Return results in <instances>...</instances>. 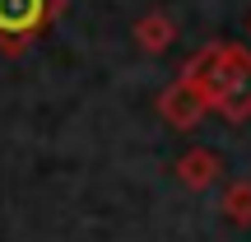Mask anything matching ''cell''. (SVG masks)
<instances>
[{"label":"cell","instance_id":"obj_1","mask_svg":"<svg viewBox=\"0 0 251 242\" xmlns=\"http://www.w3.org/2000/svg\"><path fill=\"white\" fill-rule=\"evenodd\" d=\"M181 80L200 93L205 108H214L228 121L251 117V52L237 42H214L200 56H191Z\"/></svg>","mask_w":251,"mask_h":242},{"label":"cell","instance_id":"obj_2","mask_svg":"<svg viewBox=\"0 0 251 242\" xmlns=\"http://www.w3.org/2000/svg\"><path fill=\"white\" fill-rule=\"evenodd\" d=\"M51 19V0H0V47L24 52Z\"/></svg>","mask_w":251,"mask_h":242},{"label":"cell","instance_id":"obj_3","mask_svg":"<svg viewBox=\"0 0 251 242\" xmlns=\"http://www.w3.org/2000/svg\"><path fill=\"white\" fill-rule=\"evenodd\" d=\"M158 112H163V117H168L172 126H181V131H186V126H196L200 117H205V103H200V93L191 89L186 80H177L172 89H163Z\"/></svg>","mask_w":251,"mask_h":242},{"label":"cell","instance_id":"obj_4","mask_svg":"<svg viewBox=\"0 0 251 242\" xmlns=\"http://www.w3.org/2000/svg\"><path fill=\"white\" fill-rule=\"evenodd\" d=\"M177 177H181V187L205 191L209 182L219 177V154H209V149H186V154L177 159Z\"/></svg>","mask_w":251,"mask_h":242},{"label":"cell","instance_id":"obj_5","mask_svg":"<svg viewBox=\"0 0 251 242\" xmlns=\"http://www.w3.org/2000/svg\"><path fill=\"white\" fill-rule=\"evenodd\" d=\"M135 42H140L144 52H163V47L172 42V19L168 14H144L140 28H135Z\"/></svg>","mask_w":251,"mask_h":242},{"label":"cell","instance_id":"obj_6","mask_svg":"<svg viewBox=\"0 0 251 242\" xmlns=\"http://www.w3.org/2000/svg\"><path fill=\"white\" fill-rule=\"evenodd\" d=\"M224 215L233 224H251V182H233L224 196Z\"/></svg>","mask_w":251,"mask_h":242}]
</instances>
